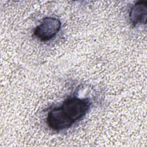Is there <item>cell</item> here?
<instances>
[{
	"instance_id": "cell-2",
	"label": "cell",
	"mask_w": 147,
	"mask_h": 147,
	"mask_svg": "<svg viewBox=\"0 0 147 147\" xmlns=\"http://www.w3.org/2000/svg\"><path fill=\"white\" fill-rule=\"evenodd\" d=\"M61 26L60 20L54 17L44 18L40 24L33 30V35L41 41H48L53 38Z\"/></svg>"
},
{
	"instance_id": "cell-3",
	"label": "cell",
	"mask_w": 147,
	"mask_h": 147,
	"mask_svg": "<svg viewBox=\"0 0 147 147\" xmlns=\"http://www.w3.org/2000/svg\"><path fill=\"white\" fill-rule=\"evenodd\" d=\"M130 22L133 26L145 25L147 21V2H136L130 9L129 13Z\"/></svg>"
},
{
	"instance_id": "cell-1",
	"label": "cell",
	"mask_w": 147,
	"mask_h": 147,
	"mask_svg": "<svg viewBox=\"0 0 147 147\" xmlns=\"http://www.w3.org/2000/svg\"><path fill=\"white\" fill-rule=\"evenodd\" d=\"M91 102L87 98L69 96L47 114L46 122L51 130L60 131L71 127L88 112Z\"/></svg>"
}]
</instances>
